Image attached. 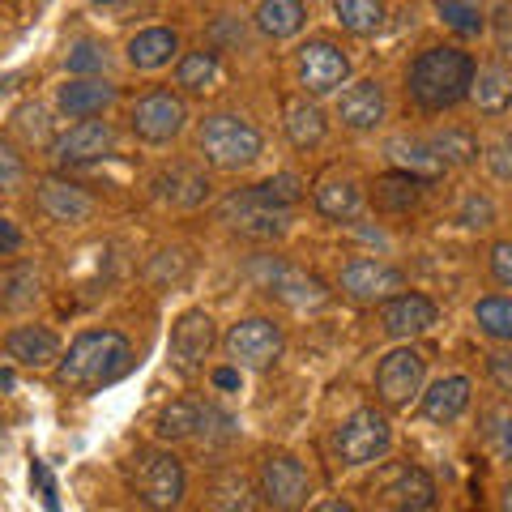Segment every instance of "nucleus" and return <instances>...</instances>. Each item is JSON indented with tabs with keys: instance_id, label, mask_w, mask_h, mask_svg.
Here are the masks:
<instances>
[{
	"instance_id": "f257e3e1",
	"label": "nucleus",
	"mask_w": 512,
	"mask_h": 512,
	"mask_svg": "<svg viewBox=\"0 0 512 512\" xmlns=\"http://www.w3.org/2000/svg\"><path fill=\"white\" fill-rule=\"evenodd\" d=\"M128 367H133V346H128L124 333H116V329H90V333H82V338H77L60 355L56 380L64 384V389L94 393V389H103V384L120 380Z\"/></svg>"
},
{
	"instance_id": "f03ea898",
	"label": "nucleus",
	"mask_w": 512,
	"mask_h": 512,
	"mask_svg": "<svg viewBox=\"0 0 512 512\" xmlns=\"http://www.w3.org/2000/svg\"><path fill=\"white\" fill-rule=\"evenodd\" d=\"M470 82H474V56L448 43L427 47L406 73L410 99L423 111H444V107H457L461 99H470Z\"/></svg>"
},
{
	"instance_id": "7ed1b4c3",
	"label": "nucleus",
	"mask_w": 512,
	"mask_h": 512,
	"mask_svg": "<svg viewBox=\"0 0 512 512\" xmlns=\"http://www.w3.org/2000/svg\"><path fill=\"white\" fill-rule=\"evenodd\" d=\"M261 128L244 120L239 111H214L205 116L201 133H197V150L205 154V163L218 171H244L261 158Z\"/></svg>"
},
{
	"instance_id": "20e7f679",
	"label": "nucleus",
	"mask_w": 512,
	"mask_h": 512,
	"mask_svg": "<svg viewBox=\"0 0 512 512\" xmlns=\"http://www.w3.org/2000/svg\"><path fill=\"white\" fill-rule=\"evenodd\" d=\"M248 278L256 282V291H265L274 303H286L291 312H316L329 303L325 282L316 274H308V269L282 261V256H252Z\"/></svg>"
},
{
	"instance_id": "39448f33",
	"label": "nucleus",
	"mask_w": 512,
	"mask_h": 512,
	"mask_svg": "<svg viewBox=\"0 0 512 512\" xmlns=\"http://www.w3.org/2000/svg\"><path fill=\"white\" fill-rule=\"evenodd\" d=\"M128 487L146 508H175L184 500V466L180 457L163 453V448H141L133 457V470H128Z\"/></svg>"
},
{
	"instance_id": "423d86ee",
	"label": "nucleus",
	"mask_w": 512,
	"mask_h": 512,
	"mask_svg": "<svg viewBox=\"0 0 512 512\" xmlns=\"http://www.w3.org/2000/svg\"><path fill=\"white\" fill-rule=\"evenodd\" d=\"M218 222L244 239H278L291 227V210L265 201L256 188H244V192H231V197L218 205Z\"/></svg>"
},
{
	"instance_id": "0eeeda50",
	"label": "nucleus",
	"mask_w": 512,
	"mask_h": 512,
	"mask_svg": "<svg viewBox=\"0 0 512 512\" xmlns=\"http://www.w3.org/2000/svg\"><path fill=\"white\" fill-rule=\"evenodd\" d=\"M393 448V427L380 410H355L333 431V453L342 466H372Z\"/></svg>"
},
{
	"instance_id": "6e6552de",
	"label": "nucleus",
	"mask_w": 512,
	"mask_h": 512,
	"mask_svg": "<svg viewBox=\"0 0 512 512\" xmlns=\"http://www.w3.org/2000/svg\"><path fill=\"white\" fill-rule=\"evenodd\" d=\"M222 346H227V355H231L235 367L265 372V367H274L282 359L286 338H282V329L269 316H248V320H239V325H231V333H227V342Z\"/></svg>"
},
{
	"instance_id": "1a4fd4ad",
	"label": "nucleus",
	"mask_w": 512,
	"mask_h": 512,
	"mask_svg": "<svg viewBox=\"0 0 512 512\" xmlns=\"http://www.w3.org/2000/svg\"><path fill=\"white\" fill-rule=\"evenodd\" d=\"M133 133L146 141V146H167V141H175L184 133V124H188V107L180 94H171V90H150V94H141V99L133 103Z\"/></svg>"
},
{
	"instance_id": "9d476101",
	"label": "nucleus",
	"mask_w": 512,
	"mask_h": 512,
	"mask_svg": "<svg viewBox=\"0 0 512 512\" xmlns=\"http://www.w3.org/2000/svg\"><path fill=\"white\" fill-rule=\"evenodd\" d=\"M423 380H427V359L419 355L414 346H397L380 359L376 367V393L384 406H410L414 397L423 393Z\"/></svg>"
},
{
	"instance_id": "9b49d317",
	"label": "nucleus",
	"mask_w": 512,
	"mask_h": 512,
	"mask_svg": "<svg viewBox=\"0 0 512 512\" xmlns=\"http://www.w3.org/2000/svg\"><path fill=\"white\" fill-rule=\"evenodd\" d=\"M308 495H312V478L295 453H269L261 461V500L269 508L291 512L308 504Z\"/></svg>"
},
{
	"instance_id": "f8f14e48",
	"label": "nucleus",
	"mask_w": 512,
	"mask_h": 512,
	"mask_svg": "<svg viewBox=\"0 0 512 512\" xmlns=\"http://www.w3.org/2000/svg\"><path fill=\"white\" fill-rule=\"evenodd\" d=\"M295 69H299V86L320 99V94H333L350 77V56L333 39H308L295 56Z\"/></svg>"
},
{
	"instance_id": "ddd939ff",
	"label": "nucleus",
	"mask_w": 512,
	"mask_h": 512,
	"mask_svg": "<svg viewBox=\"0 0 512 512\" xmlns=\"http://www.w3.org/2000/svg\"><path fill=\"white\" fill-rule=\"evenodd\" d=\"M338 286H342V295L355 303H384L389 295L406 291V274L397 265L372 261V256H355V261L342 265Z\"/></svg>"
},
{
	"instance_id": "4468645a",
	"label": "nucleus",
	"mask_w": 512,
	"mask_h": 512,
	"mask_svg": "<svg viewBox=\"0 0 512 512\" xmlns=\"http://www.w3.org/2000/svg\"><path fill=\"white\" fill-rule=\"evenodd\" d=\"M214 338H218V333H214L210 312H201V308L184 312L171 325V363H175V372L197 376L201 367H205V359H210Z\"/></svg>"
},
{
	"instance_id": "2eb2a0df",
	"label": "nucleus",
	"mask_w": 512,
	"mask_h": 512,
	"mask_svg": "<svg viewBox=\"0 0 512 512\" xmlns=\"http://www.w3.org/2000/svg\"><path fill=\"white\" fill-rule=\"evenodd\" d=\"M111 150H116V128H111L107 120H82L73 124L69 133H60L52 141V154L56 163L64 167H86V163H99V158H107Z\"/></svg>"
},
{
	"instance_id": "dca6fc26",
	"label": "nucleus",
	"mask_w": 512,
	"mask_h": 512,
	"mask_svg": "<svg viewBox=\"0 0 512 512\" xmlns=\"http://www.w3.org/2000/svg\"><path fill=\"white\" fill-rule=\"evenodd\" d=\"M436 320H440V308L427 295H414V291H397L380 303V329L389 338H419Z\"/></svg>"
},
{
	"instance_id": "f3484780",
	"label": "nucleus",
	"mask_w": 512,
	"mask_h": 512,
	"mask_svg": "<svg viewBox=\"0 0 512 512\" xmlns=\"http://www.w3.org/2000/svg\"><path fill=\"white\" fill-rule=\"evenodd\" d=\"M39 210L60 222V227H82V222L94 218V197L82 188V184H73V180H60V175H47V180H39Z\"/></svg>"
},
{
	"instance_id": "a211bd4d",
	"label": "nucleus",
	"mask_w": 512,
	"mask_h": 512,
	"mask_svg": "<svg viewBox=\"0 0 512 512\" xmlns=\"http://www.w3.org/2000/svg\"><path fill=\"white\" fill-rule=\"evenodd\" d=\"M380 500L389 508H402V512H427L436 508V483L431 474L419 466H393L389 474L380 478Z\"/></svg>"
},
{
	"instance_id": "6ab92c4d",
	"label": "nucleus",
	"mask_w": 512,
	"mask_h": 512,
	"mask_svg": "<svg viewBox=\"0 0 512 512\" xmlns=\"http://www.w3.org/2000/svg\"><path fill=\"white\" fill-rule=\"evenodd\" d=\"M384 86L376 77H363V82L346 86L342 99H338V120L346 128H355V133H372V128L384 124Z\"/></svg>"
},
{
	"instance_id": "aec40b11",
	"label": "nucleus",
	"mask_w": 512,
	"mask_h": 512,
	"mask_svg": "<svg viewBox=\"0 0 512 512\" xmlns=\"http://www.w3.org/2000/svg\"><path fill=\"white\" fill-rule=\"evenodd\" d=\"M5 355L18 367H52L60 359V338L47 325H18L5 333Z\"/></svg>"
},
{
	"instance_id": "412c9836",
	"label": "nucleus",
	"mask_w": 512,
	"mask_h": 512,
	"mask_svg": "<svg viewBox=\"0 0 512 512\" xmlns=\"http://www.w3.org/2000/svg\"><path fill=\"white\" fill-rule=\"evenodd\" d=\"M116 103V86L99 82V77H73L56 90V107L73 120H90V116H103V111Z\"/></svg>"
},
{
	"instance_id": "4be33fe9",
	"label": "nucleus",
	"mask_w": 512,
	"mask_h": 512,
	"mask_svg": "<svg viewBox=\"0 0 512 512\" xmlns=\"http://www.w3.org/2000/svg\"><path fill=\"white\" fill-rule=\"evenodd\" d=\"M389 163L397 171L414 175V180H423V184L440 180V175L448 171V163L436 154V146L423 141V137H397V141H389Z\"/></svg>"
},
{
	"instance_id": "5701e85b",
	"label": "nucleus",
	"mask_w": 512,
	"mask_h": 512,
	"mask_svg": "<svg viewBox=\"0 0 512 512\" xmlns=\"http://www.w3.org/2000/svg\"><path fill=\"white\" fill-rule=\"evenodd\" d=\"M470 406V380L466 376H444L423 393V419L431 423H457Z\"/></svg>"
},
{
	"instance_id": "b1692460",
	"label": "nucleus",
	"mask_w": 512,
	"mask_h": 512,
	"mask_svg": "<svg viewBox=\"0 0 512 512\" xmlns=\"http://www.w3.org/2000/svg\"><path fill=\"white\" fill-rule=\"evenodd\" d=\"M282 124H286L291 146H299V150H316L329 133L325 111H320L316 103H308V99H286L282 103Z\"/></svg>"
},
{
	"instance_id": "393cba45",
	"label": "nucleus",
	"mask_w": 512,
	"mask_h": 512,
	"mask_svg": "<svg viewBox=\"0 0 512 512\" xmlns=\"http://www.w3.org/2000/svg\"><path fill=\"white\" fill-rule=\"evenodd\" d=\"M175 52H180V39H175V30H167V26H150L128 39V64L141 73L163 69V64H171Z\"/></svg>"
},
{
	"instance_id": "a878e982",
	"label": "nucleus",
	"mask_w": 512,
	"mask_h": 512,
	"mask_svg": "<svg viewBox=\"0 0 512 512\" xmlns=\"http://www.w3.org/2000/svg\"><path fill=\"white\" fill-rule=\"evenodd\" d=\"M312 197H316V210L333 222H350L363 210V192L350 175H329V180H320Z\"/></svg>"
},
{
	"instance_id": "bb28decb",
	"label": "nucleus",
	"mask_w": 512,
	"mask_h": 512,
	"mask_svg": "<svg viewBox=\"0 0 512 512\" xmlns=\"http://www.w3.org/2000/svg\"><path fill=\"white\" fill-rule=\"evenodd\" d=\"M252 22L265 39H291L308 22V9H303V0H261Z\"/></svg>"
},
{
	"instance_id": "cd10ccee",
	"label": "nucleus",
	"mask_w": 512,
	"mask_h": 512,
	"mask_svg": "<svg viewBox=\"0 0 512 512\" xmlns=\"http://www.w3.org/2000/svg\"><path fill=\"white\" fill-rule=\"evenodd\" d=\"M470 99L478 103L483 116H504L512 107V73L491 64V69H474V82H470Z\"/></svg>"
},
{
	"instance_id": "c85d7f7f",
	"label": "nucleus",
	"mask_w": 512,
	"mask_h": 512,
	"mask_svg": "<svg viewBox=\"0 0 512 512\" xmlns=\"http://www.w3.org/2000/svg\"><path fill=\"white\" fill-rule=\"evenodd\" d=\"M222 82V64L214 52H184L180 64H175V86H184L188 94H210Z\"/></svg>"
},
{
	"instance_id": "c756f323",
	"label": "nucleus",
	"mask_w": 512,
	"mask_h": 512,
	"mask_svg": "<svg viewBox=\"0 0 512 512\" xmlns=\"http://www.w3.org/2000/svg\"><path fill=\"white\" fill-rule=\"evenodd\" d=\"M158 188H163V197L175 205H201L210 197V180H205L197 167H171L163 180H158Z\"/></svg>"
},
{
	"instance_id": "7c9ffc66",
	"label": "nucleus",
	"mask_w": 512,
	"mask_h": 512,
	"mask_svg": "<svg viewBox=\"0 0 512 512\" xmlns=\"http://www.w3.org/2000/svg\"><path fill=\"white\" fill-rule=\"evenodd\" d=\"M201 406L197 402H171L158 410V419H154V431H158V440H188V436H197L201 431Z\"/></svg>"
},
{
	"instance_id": "2f4dec72",
	"label": "nucleus",
	"mask_w": 512,
	"mask_h": 512,
	"mask_svg": "<svg viewBox=\"0 0 512 512\" xmlns=\"http://www.w3.org/2000/svg\"><path fill=\"white\" fill-rule=\"evenodd\" d=\"M333 13H338V22L350 30V35H376L384 26V5L380 0H333Z\"/></svg>"
},
{
	"instance_id": "473e14b6",
	"label": "nucleus",
	"mask_w": 512,
	"mask_h": 512,
	"mask_svg": "<svg viewBox=\"0 0 512 512\" xmlns=\"http://www.w3.org/2000/svg\"><path fill=\"white\" fill-rule=\"evenodd\" d=\"M419 188H423V180H414L406 171H393V175H384V180H376V205L389 214H402L419 201Z\"/></svg>"
},
{
	"instance_id": "72a5a7b5",
	"label": "nucleus",
	"mask_w": 512,
	"mask_h": 512,
	"mask_svg": "<svg viewBox=\"0 0 512 512\" xmlns=\"http://www.w3.org/2000/svg\"><path fill=\"white\" fill-rule=\"evenodd\" d=\"M474 320H478V329H483L487 338L512 342V299H508V295H487V299H478Z\"/></svg>"
},
{
	"instance_id": "f704fd0d",
	"label": "nucleus",
	"mask_w": 512,
	"mask_h": 512,
	"mask_svg": "<svg viewBox=\"0 0 512 512\" xmlns=\"http://www.w3.org/2000/svg\"><path fill=\"white\" fill-rule=\"evenodd\" d=\"M431 146H436V154L448 167H470L478 158V141H474V133H466V128H444V133L431 137Z\"/></svg>"
},
{
	"instance_id": "c9c22d12",
	"label": "nucleus",
	"mask_w": 512,
	"mask_h": 512,
	"mask_svg": "<svg viewBox=\"0 0 512 512\" xmlns=\"http://www.w3.org/2000/svg\"><path fill=\"white\" fill-rule=\"evenodd\" d=\"M436 9H440V18H444V26H453L457 35H478L483 30V9L474 5V0H436Z\"/></svg>"
},
{
	"instance_id": "e433bc0d",
	"label": "nucleus",
	"mask_w": 512,
	"mask_h": 512,
	"mask_svg": "<svg viewBox=\"0 0 512 512\" xmlns=\"http://www.w3.org/2000/svg\"><path fill=\"white\" fill-rule=\"evenodd\" d=\"M0 299H5L9 308H26V303H35V299H39V278H35V269L22 265V269H13V274L0 278Z\"/></svg>"
},
{
	"instance_id": "4c0bfd02",
	"label": "nucleus",
	"mask_w": 512,
	"mask_h": 512,
	"mask_svg": "<svg viewBox=\"0 0 512 512\" xmlns=\"http://www.w3.org/2000/svg\"><path fill=\"white\" fill-rule=\"evenodd\" d=\"M256 192H261L265 201L282 205V210H295V205L303 201V184H299V175H291V171H282V175H269L265 184H256Z\"/></svg>"
},
{
	"instance_id": "58836bf2",
	"label": "nucleus",
	"mask_w": 512,
	"mask_h": 512,
	"mask_svg": "<svg viewBox=\"0 0 512 512\" xmlns=\"http://www.w3.org/2000/svg\"><path fill=\"white\" fill-rule=\"evenodd\" d=\"M107 69V47L103 43H77L73 52H69V73L73 77H94V73H103Z\"/></svg>"
},
{
	"instance_id": "ea45409f",
	"label": "nucleus",
	"mask_w": 512,
	"mask_h": 512,
	"mask_svg": "<svg viewBox=\"0 0 512 512\" xmlns=\"http://www.w3.org/2000/svg\"><path fill=\"white\" fill-rule=\"evenodd\" d=\"M26 184V158L13 141H0V192H18Z\"/></svg>"
},
{
	"instance_id": "a19ab883",
	"label": "nucleus",
	"mask_w": 512,
	"mask_h": 512,
	"mask_svg": "<svg viewBox=\"0 0 512 512\" xmlns=\"http://www.w3.org/2000/svg\"><path fill=\"white\" fill-rule=\"evenodd\" d=\"M487 167H491V175H495V180L512 184V133L495 137L491 146H487Z\"/></svg>"
},
{
	"instance_id": "79ce46f5",
	"label": "nucleus",
	"mask_w": 512,
	"mask_h": 512,
	"mask_svg": "<svg viewBox=\"0 0 512 512\" xmlns=\"http://www.w3.org/2000/svg\"><path fill=\"white\" fill-rule=\"evenodd\" d=\"M47 116H43V111L39 107H22L18 111V128H22V133H26V141H30V146H52V133H47V124H43Z\"/></svg>"
},
{
	"instance_id": "37998d69",
	"label": "nucleus",
	"mask_w": 512,
	"mask_h": 512,
	"mask_svg": "<svg viewBox=\"0 0 512 512\" xmlns=\"http://www.w3.org/2000/svg\"><path fill=\"white\" fill-rule=\"evenodd\" d=\"M495 218V205L487 197H466V205H461V222L466 227H491Z\"/></svg>"
},
{
	"instance_id": "c03bdc74",
	"label": "nucleus",
	"mask_w": 512,
	"mask_h": 512,
	"mask_svg": "<svg viewBox=\"0 0 512 512\" xmlns=\"http://www.w3.org/2000/svg\"><path fill=\"white\" fill-rule=\"evenodd\" d=\"M487 372L504 393H512V350H495V355L487 359Z\"/></svg>"
},
{
	"instance_id": "a18cd8bd",
	"label": "nucleus",
	"mask_w": 512,
	"mask_h": 512,
	"mask_svg": "<svg viewBox=\"0 0 512 512\" xmlns=\"http://www.w3.org/2000/svg\"><path fill=\"white\" fill-rule=\"evenodd\" d=\"M491 274L500 286H512V244H495L491 248Z\"/></svg>"
},
{
	"instance_id": "49530a36",
	"label": "nucleus",
	"mask_w": 512,
	"mask_h": 512,
	"mask_svg": "<svg viewBox=\"0 0 512 512\" xmlns=\"http://www.w3.org/2000/svg\"><path fill=\"white\" fill-rule=\"evenodd\" d=\"M22 248V231L13 218H0V256H13Z\"/></svg>"
},
{
	"instance_id": "de8ad7c7",
	"label": "nucleus",
	"mask_w": 512,
	"mask_h": 512,
	"mask_svg": "<svg viewBox=\"0 0 512 512\" xmlns=\"http://www.w3.org/2000/svg\"><path fill=\"white\" fill-rule=\"evenodd\" d=\"M495 39H500V56L512 64V18H500V30H495Z\"/></svg>"
},
{
	"instance_id": "09e8293b",
	"label": "nucleus",
	"mask_w": 512,
	"mask_h": 512,
	"mask_svg": "<svg viewBox=\"0 0 512 512\" xmlns=\"http://www.w3.org/2000/svg\"><path fill=\"white\" fill-rule=\"evenodd\" d=\"M214 384L218 389H239V372L235 367H222V372H214Z\"/></svg>"
},
{
	"instance_id": "8fccbe9b",
	"label": "nucleus",
	"mask_w": 512,
	"mask_h": 512,
	"mask_svg": "<svg viewBox=\"0 0 512 512\" xmlns=\"http://www.w3.org/2000/svg\"><path fill=\"white\" fill-rule=\"evenodd\" d=\"M500 448H504V457L512 461V419H508V423L500 427Z\"/></svg>"
},
{
	"instance_id": "3c124183",
	"label": "nucleus",
	"mask_w": 512,
	"mask_h": 512,
	"mask_svg": "<svg viewBox=\"0 0 512 512\" xmlns=\"http://www.w3.org/2000/svg\"><path fill=\"white\" fill-rule=\"evenodd\" d=\"M504 508H508V512H512V483H508V487H504Z\"/></svg>"
},
{
	"instance_id": "603ef678",
	"label": "nucleus",
	"mask_w": 512,
	"mask_h": 512,
	"mask_svg": "<svg viewBox=\"0 0 512 512\" xmlns=\"http://www.w3.org/2000/svg\"><path fill=\"white\" fill-rule=\"evenodd\" d=\"M9 384H13V376H9V372H0V389H9Z\"/></svg>"
},
{
	"instance_id": "864d4df0",
	"label": "nucleus",
	"mask_w": 512,
	"mask_h": 512,
	"mask_svg": "<svg viewBox=\"0 0 512 512\" xmlns=\"http://www.w3.org/2000/svg\"><path fill=\"white\" fill-rule=\"evenodd\" d=\"M99 5H124V0H99Z\"/></svg>"
},
{
	"instance_id": "5fc2aeb1",
	"label": "nucleus",
	"mask_w": 512,
	"mask_h": 512,
	"mask_svg": "<svg viewBox=\"0 0 512 512\" xmlns=\"http://www.w3.org/2000/svg\"><path fill=\"white\" fill-rule=\"evenodd\" d=\"M197 5H205V0H197Z\"/></svg>"
}]
</instances>
